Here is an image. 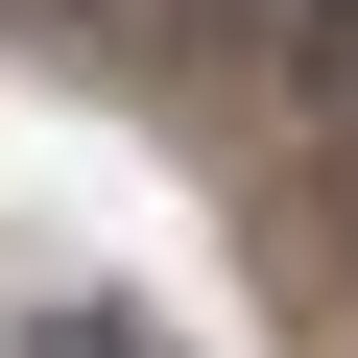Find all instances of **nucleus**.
<instances>
[{"instance_id":"nucleus-1","label":"nucleus","mask_w":358,"mask_h":358,"mask_svg":"<svg viewBox=\"0 0 358 358\" xmlns=\"http://www.w3.org/2000/svg\"><path fill=\"white\" fill-rule=\"evenodd\" d=\"M24 358H143V334H96V310H72V334H24Z\"/></svg>"}]
</instances>
